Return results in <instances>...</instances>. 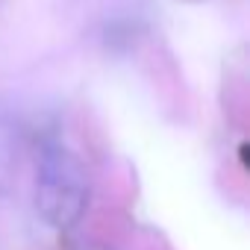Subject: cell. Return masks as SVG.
Returning a JSON list of instances; mask_svg holds the SVG:
<instances>
[{
    "label": "cell",
    "instance_id": "1",
    "mask_svg": "<svg viewBox=\"0 0 250 250\" xmlns=\"http://www.w3.org/2000/svg\"><path fill=\"white\" fill-rule=\"evenodd\" d=\"M91 200L88 165L62 142H44L36 165V212L53 227H74Z\"/></svg>",
    "mask_w": 250,
    "mask_h": 250
},
{
    "label": "cell",
    "instance_id": "2",
    "mask_svg": "<svg viewBox=\"0 0 250 250\" xmlns=\"http://www.w3.org/2000/svg\"><path fill=\"white\" fill-rule=\"evenodd\" d=\"M18 174V133L0 121V191H9Z\"/></svg>",
    "mask_w": 250,
    "mask_h": 250
},
{
    "label": "cell",
    "instance_id": "3",
    "mask_svg": "<svg viewBox=\"0 0 250 250\" xmlns=\"http://www.w3.org/2000/svg\"><path fill=\"white\" fill-rule=\"evenodd\" d=\"M74 250H112V247H106V244H94V241H88V244H77Z\"/></svg>",
    "mask_w": 250,
    "mask_h": 250
}]
</instances>
